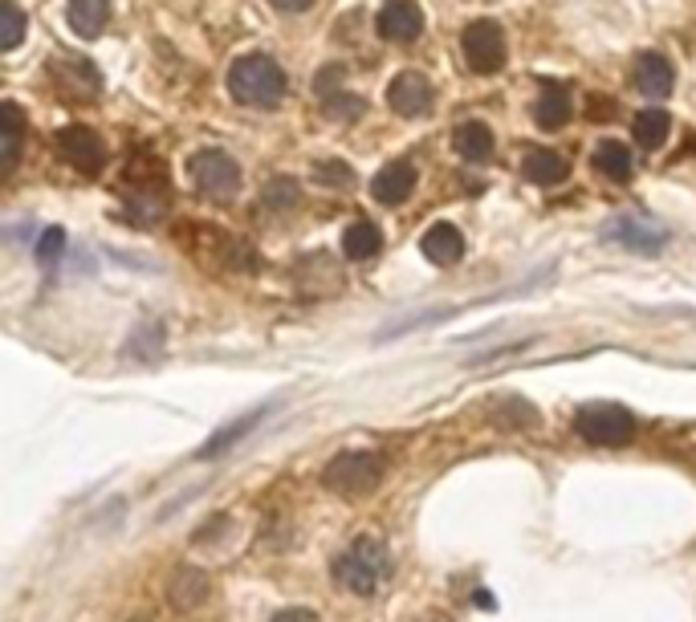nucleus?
Returning <instances> with one entry per match:
<instances>
[{
  "label": "nucleus",
  "instance_id": "f257e3e1",
  "mask_svg": "<svg viewBox=\"0 0 696 622\" xmlns=\"http://www.w3.org/2000/svg\"><path fill=\"white\" fill-rule=\"evenodd\" d=\"M228 94L237 98L240 106L252 111H273L285 98V73L269 54H249L237 57L228 69Z\"/></svg>",
  "mask_w": 696,
  "mask_h": 622
},
{
  "label": "nucleus",
  "instance_id": "f03ea898",
  "mask_svg": "<svg viewBox=\"0 0 696 622\" xmlns=\"http://www.w3.org/2000/svg\"><path fill=\"white\" fill-rule=\"evenodd\" d=\"M391 578V553L379 538H359L350 541L347 550L335 557V581L350 595H375L379 586Z\"/></svg>",
  "mask_w": 696,
  "mask_h": 622
},
{
  "label": "nucleus",
  "instance_id": "7ed1b4c3",
  "mask_svg": "<svg viewBox=\"0 0 696 622\" xmlns=\"http://www.w3.org/2000/svg\"><path fill=\"white\" fill-rule=\"evenodd\" d=\"M383 472H388V460L371 452V448H347V452H338L326 472H322V484L338 493V497H367V493H375L379 480H383Z\"/></svg>",
  "mask_w": 696,
  "mask_h": 622
},
{
  "label": "nucleus",
  "instance_id": "20e7f679",
  "mask_svg": "<svg viewBox=\"0 0 696 622\" xmlns=\"http://www.w3.org/2000/svg\"><path fill=\"white\" fill-rule=\"evenodd\" d=\"M188 176H192L195 192L216 200V204H228V200H237L240 192V167L237 159L221 147H204V151H195L188 159Z\"/></svg>",
  "mask_w": 696,
  "mask_h": 622
},
{
  "label": "nucleus",
  "instance_id": "39448f33",
  "mask_svg": "<svg viewBox=\"0 0 696 622\" xmlns=\"http://www.w3.org/2000/svg\"><path fill=\"white\" fill-rule=\"evenodd\" d=\"M574 431L595 448H619L636 436V415L615 403H599V407H583L574 419Z\"/></svg>",
  "mask_w": 696,
  "mask_h": 622
},
{
  "label": "nucleus",
  "instance_id": "423d86ee",
  "mask_svg": "<svg viewBox=\"0 0 696 622\" xmlns=\"http://www.w3.org/2000/svg\"><path fill=\"white\" fill-rule=\"evenodd\" d=\"M460 54L469 61L473 73L489 78V73H497L505 66V33L497 21H473V25H464L460 33Z\"/></svg>",
  "mask_w": 696,
  "mask_h": 622
},
{
  "label": "nucleus",
  "instance_id": "0eeeda50",
  "mask_svg": "<svg viewBox=\"0 0 696 622\" xmlns=\"http://www.w3.org/2000/svg\"><path fill=\"white\" fill-rule=\"evenodd\" d=\"M603 236L615 240V245H624V249L640 252V257H655L669 245V228L648 220V216H611L603 224Z\"/></svg>",
  "mask_w": 696,
  "mask_h": 622
},
{
  "label": "nucleus",
  "instance_id": "6e6552de",
  "mask_svg": "<svg viewBox=\"0 0 696 622\" xmlns=\"http://www.w3.org/2000/svg\"><path fill=\"white\" fill-rule=\"evenodd\" d=\"M57 155H61L74 171H82V176H98V171L106 167V143H102L90 126H66V131L57 135Z\"/></svg>",
  "mask_w": 696,
  "mask_h": 622
},
{
  "label": "nucleus",
  "instance_id": "1a4fd4ad",
  "mask_svg": "<svg viewBox=\"0 0 696 622\" xmlns=\"http://www.w3.org/2000/svg\"><path fill=\"white\" fill-rule=\"evenodd\" d=\"M49 73H54V82L61 86V94L78 98V102H94L102 94V78H98V69L90 66V57L82 54H61L49 61Z\"/></svg>",
  "mask_w": 696,
  "mask_h": 622
},
{
  "label": "nucleus",
  "instance_id": "9d476101",
  "mask_svg": "<svg viewBox=\"0 0 696 622\" xmlns=\"http://www.w3.org/2000/svg\"><path fill=\"white\" fill-rule=\"evenodd\" d=\"M433 82L416 73V69H404V73H395L388 86V106L395 114H404V118H416V114H428L433 111Z\"/></svg>",
  "mask_w": 696,
  "mask_h": 622
},
{
  "label": "nucleus",
  "instance_id": "9b49d317",
  "mask_svg": "<svg viewBox=\"0 0 696 622\" xmlns=\"http://www.w3.org/2000/svg\"><path fill=\"white\" fill-rule=\"evenodd\" d=\"M416 180L419 176H416V163H412V159H391L375 180H371V195H375L383 207H400V204L412 200Z\"/></svg>",
  "mask_w": 696,
  "mask_h": 622
},
{
  "label": "nucleus",
  "instance_id": "f8f14e48",
  "mask_svg": "<svg viewBox=\"0 0 696 622\" xmlns=\"http://www.w3.org/2000/svg\"><path fill=\"white\" fill-rule=\"evenodd\" d=\"M379 33L388 37V42H416L419 33H424V9H419L416 0H383V9H379Z\"/></svg>",
  "mask_w": 696,
  "mask_h": 622
},
{
  "label": "nucleus",
  "instance_id": "ddd939ff",
  "mask_svg": "<svg viewBox=\"0 0 696 622\" xmlns=\"http://www.w3.org/2000/svg\"><path fill=\"white\" fill-rule=\"evenodd\" d=\"M672 86H676V73H672V61L664 54H640L636 66H631V90L643 98H669Z\"/></svg>",
  "mask_w": 696,
  "mask_h": 622
},
{
  "label": "nucleus",
  "instance_id": "4468645a",
  "mask_svg": "<svg viewBox=\"0 0 696 622\" xmlns=\"http://www.w3.org/2000/svg\"><path fill=\"white\" fill-rule=\"evenodd\" d=\"M343 66H326L318 69V78H314V90H318L322 106H326V114L330 118H338V123H350V118H359L362 114V98L347 94L343 90Z\"/></svg>",
  "mask_w": 696,
  "mask_h": 622
},
{
  "label": "nucleus",
  "instance_id": "2eb2a0df",
  "mask_svg": "<svg viewBox=\"0 0 696 622\" xmlns=\"http://www.w3.org/2000/svg\"><path fill=\"white\" fill-rule=\"evenodd\" d=\"M269 411H273V407L265 403V407H252V411L237 415V419H233V423H224L216 436H209V443H204V448L195 452V460H216V456H224V452H228V448H237V443L245 440L252 428H261L265 415H269Z\"/></svg>",
  "mask_w": 696,
  "mask_h": 622
},
{
  "label": "nucleus",
  "instance_id": "dca6fc26",
  "mask_svg": "<svg viewBox=\"0 0 696 622\" xmlns=\"http://www.w3.org/2000/svg\"><path fill=\"white\" fill-rule=\"evenodd\" d=\"M21 138H25V114L16 102L0 106V180H9L21 163Z\"/></svg>",
  "mask_w": 696,
  "mask_h": 622
},
{
  "label": "nucleus",
  "instance_id": "f3484780",
  "mask_svg": "<svg viewBox=\"0 0 696 622\" xmlns=\"http://www.w3.org/2000/svg\"><path fill=\"white\" fill-rule=\"evenodd\" d=\"M521 176H526L529 183L554 188V183H562L571 176V163L558 151H550V147H526V151H521Z\"/></svg>",
  "mask_w": 696,
  "mask_h": 622
},
{
  "label": "nucleus",
  "instance_id": "a211bd4d",
  "mask_svg": "<svg viewBox=\"0 0 696 622\" xmlns=\"http://www.w3.org/2000/svg\"><path fill=\"white\" fill-rule=\"evenodd\" d=\"M419 252L433 264L448 269V264H457L460 257H464V236H460L452 224H433V228L424 233V240H419Z\"/></svg>",
  "mask_w": 696,
  "mask_h": 622
},
{
  "label": "nucleus",
  "instance_id": "6ab92c4d",
  "mask_svg": "<svg viewBox=\"0 0 696 622\" xmlns=\"http://www.w3.org/2000/svg\"><path fill=\"white\" fill-rule=\"evenodd\" d=\"M168 598L176 610H195L209 598V574L195 566H180L168 581Z\"/></svg>",
  "mask_w": 696,
  "mask_h": 622
},
{
  "label": "nucleus",
  "instance_id": "aec40b11",
  "mask_svg": "<svg viewBox=\"0 0 696 622\" xmlns=\"http://www.w3.org/2000/svg\"><path fill=\"white\" fill-rule=\"evenodd\" d=\"M574 114V98L566 86H546L538 102H534V123L542 126V131H558V126H566Z\"/></svg>",
  "mask_w": 696,
  "mask_h": 622
},
{
  "label": "nucleus",
  "instance_id": "412c9836",
  "mask_svg": "<svg viewBox=\"0 0 696 622\" xmlns=\"http://www.w3.org/2000/svg\"><path fill=\"white\" fill-rule=\"evenodd\" d=\"M452 147L464 163H489L493 159V131L485 123H460L452 135Z\"/></svg>",
  "mask_w": 696,
  "mask_h": 622
},
{
  "label": "nucleus",
  "instance_id": "4be33fe9",
  "mask_svg": "<svg viewBox=\"0 0 696 622\" xmlns=\"http://www.w3.org/2000/svg\"><path fill=\"white\" fill-rule=\"evenodd\" d=\"M343 252H347V261H371L375 252H383V233H379L375 220H355L347 224V233H343Z\"/></svg>",
  "mask_w": 696,
  "mask_h": 622
},
{
  "label": "nucleus",
  "instance_id": "5701e85b",
  "mask_svg": "<svg viewBox=\"0 0 696 622\" xmlns=\"http://www.w3.org/2000/svg\"><path fill=\"white\" fill-rule=\"evenodd\" d=\"M111 21V0H70V29L86 42H94Z\"/></svg>",
  "mask_w": 696,
  "mask_h": 622
},
{
  "label": "nucleus",
  "instance_id": "b1692460",
  "mask_svg": "<svg viewBox=\"0 0 696 622\" xmlns=\"http://www.w3.org/2000/svg\"><path fill=\"white\" fill-rule=\"evenodd\" d=\"M595 167H599L603 176H607V180H627V176H631V151H627L624 143H619V138H603L599 147H595Z\"/></svg>",
  "mask_w": 696,
  "mask_h": 622
},
{
  "label": "nucleus",
  "instance_id": "393cba45",
  "mask_svg": "<svg viewBox=\"0 0 696 622\" xmlns=\"http://www.w3.org/2000/svg\"><path fill=\"white\" fill-rule=\"evenodd\" d=\"M631 131H636V143H640L643 151H655V147H664V138H669L672 131V118L664 111H640L636 123H631Z\"/></svg>",
  "mask_w": 696,
  "mask_h": 622
},
{
  "label": "nucleus",
  "instance_id": "a878e982",
  "mask_svg": "<svg viewBox=\"0 0 696 622\" xmlns=\"http://www.w3.org/2000/svg\"><path fill=\"white\" fill-rule=\"evenodd\" d=\"M159 350H164V321H143L139 330L126 338V354L131 359H143V362H151L159 359Z\"/></svg>",
  "mask_w": 696,
  "mask_h": 622
},
{
  "label": "nucleus",
  "instance_id": "bb28decb",
  "mask_svg": "<svg viewBox=\"0 0 696 622\" xmlns=\"http://www.w3.org/2000/svg\"><path fill=\"white\" fill-rule=\"evenodd\" d=\"M21 37H25V13L16 9L13 0H4L0 4V49L13 54L16 45H21Z\"/></svg>",
  "mask_w": 696,
  "mask_h": 622
},
{
  "label": "nucleus",
  "instance_id": "cd10ccee",
  "mask_svg": "<svg viewBox=\"0 0 696 622\" xmlns=\"http://www.w3.org/2000/svg\"><path fill=\"white\" fill-rule=\"evenodd\" d=\"M314 180L335 188V192H350V188H355V171H350L347 163H338V159H326V163L314 167Z\"/></svg>",
  "mask_w": 696,
  "mask_h": 622
},
{
  "label": "nucleus",
  "instance_id": "c85d7f7f",
  "mask_svg": "<svg viewBox=\"0 0 696 622\" xmlns=\"http://www.w3.org/2000/svg\"><path fill=\"white\" fill-rule=\"evenodd\" d=\"M265 207H273V212H285V207L298 204V183L285 180V176H278V180H269V188H265L261 195Z\"/></svg>",
  "mask_w": 696,
  "mask_h": 622
},
{
  "label": "nucleus",
  "instance_id": "c756f323",
  "mask_svg": "<svg viewBox=\"0 0 696 622\" xmlns=\"http://www.w3.org/2000/svg\"><path fill=\"white\" fill-rule=\"evenodd\" d=\"M66 252V233L61 228H45L42 240H37V261L42 264H57Z\"/></svg>",
  "mask_w": 696,
  "mask_h": 622
},
{
  "label": "nucleus",
  "instance_id": "7c9ffc66",
  "mask_svg": "<svg viewBox=\"0 0 696 622\" xmlns=\"http://www.w3.org/2000/svg\"><path fill=\"white\" fill-rule=\"evenodd\" d=\"M273 9H281V13H302V9H310L314 0H269Z\"/></svg>",
  "mask_w": 696,
  "mask_h": 622
},
{
  "label": "nucleus",
  "instance_id": "2f4dec72",
  "mask_svg": "<svg viewBox=\"0 0 696 622\" xmlns=\"http://www.w3.org/2000/svg\"><path fill=\"white\" fill-rule=\"evenodd\" d=\"M273 622H314V610H281Z\"/></svg>",
  "mask_w": 696,
  "mask_h": 622
},
{
  "label": "nucleus",
  "instance_id": "473e14b6",
  "mask_svg": "<svg viewBox=\"0 0 696 622\" xmlns=\"http://www.w3.org/2000/svg\"><path fill=\"white\" fill-rule=\"evenodd\" d=\"M135 622H147V619H135Z\"/></svg>",
  "mask_w": 696,
  "mask_h": 622
}]
</instances>
